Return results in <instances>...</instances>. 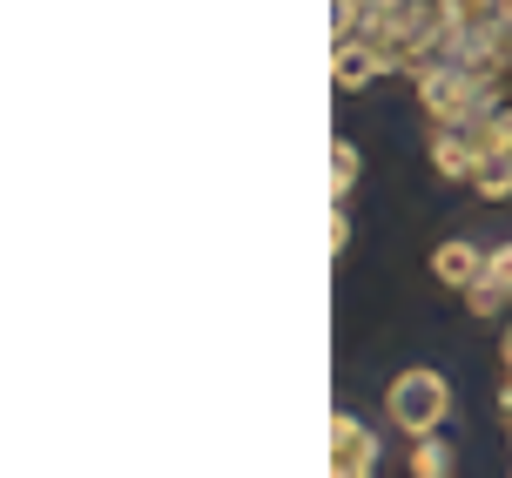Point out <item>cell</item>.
Wrapping results in <instances>:
<instances>
[{
	"label": "cell",
	"mask_w": 512,
	"mask_h": 478,
	"mask_svg": "<svg viewBox=\"0 0 512 478\" xmlns=\"http://www.w3.org/2000/svg\"><path fill=\"white\" fill-rule=\"evenodd\" d=\"M358 169H364V162H358V142H351V135H337V142H331V196L337 202L358 189Z\"/></svg>",
	"instance_id": "ba28073f"
},
{
	"label": "cell",
	"mask_w": 512,
	"mask_h": 478,
	"mask_svg": "<svg viewBox=\"0 0 512 478\" xmlns=\"http://www.w3.org/2000/svg\"><path fill=\"white\" fill-rule=\"evenodd\" d=\"M479 155H486V142L472 128H438L432 135V162H438V176H452V182H472Z\"/></svg>",
	"instance_id": "3957f363"
},
{
	"label": "cell",
	"mask_w": 512,
	"mask_h": 478,
	"mask_svg": "<svg viewBox=\"0 0 512 478\" xmlns=\"http://www.w3.org/2000/svg\"><path fill=\"white\" fill-rule=\"evenodd\" d=\"M371 7H398V0H371Z\"/></svg>",
	"instance_id": "4fadbf2b"
},
{
	"label": "cell",
	"mask_w": 512,
	"mask_h": 478,
	"mask_svg": "<svg viewBox=\"0 0 512 478\" xmlns=\"http://www.w3.org/2000/svg\"><path fill=\"white\" fill-rule=\"evenodd\" d=\"M371 465H378V431L364 425V418H351V411H331V465L324 472L364 478Z\"/></svg>",
	"instance_id": "7a4b0ae2"
},
{
	"label": "cell",
	"mask_w": 512,
	"mask_h": 478,
	"mask_svg": "<svg viewBox=\"0 0 512 478\" xmlns=\"http://www.w3.org/2000/svg\"><path fill=\"white\" fill-rule=\"evenodd\" d=\"M384 411H391V425L405 431V438H425V431L445 425V411H452V384L438 378V371H398L391 391H384Z\"/></svg>",
	"instance_id": "6da1fadb"
},
{
	"label": "cell",
	"mask_w": 512,
	"mask_h": 478,
	"mask_svg": "<svg viewBox=\"0 0 512 478\" xmlns=\"http://www.w3.org/2000/svg\"><path fill=\"white\" fill-rule=\"evenodd\" d=\"M432 277L445 283V290H472V283L486 277V250H479V243H438Z\"/></svg>",
	"instance_id": "277c9868"
},
{
	"label": "cell",
	"mask_w": 512,
	"mask_h": 478,
	"mask_svg": "<svg viewBox=\"0 0 512 478\" xmlns=\"http://www.w3.org/2000/svg\"><path fill=\"white\" fill-rule=\"evenodd\" d=\"M331 250H351V216H344V202H337V216H331Z\"/></svg>",
	"instance_id": "30bf717a"
},
{
	"label": "cell",
	"mask_w": 512,
	"mask_h": 478,
	"mask_svg": "<svg viewBox=\"0 0 512 478\" xmlns=\"http://www.w3.org/2000/svg\"><path fill=\"white\" fill-rule=\"evenodd\" d=\"M378 75H384V61H378V48H371V41H337V54H331V81L344 88V95L371 88Z\"/></svg>",
	"instance_id": "5b68a950"
},
{
	"label": "cell",
	"mask_w": 512,
	"mask_h": 478,
	"mask_svg": "<svg viewBox=\"0 0 512 478\" xmlns=\"http://www.w3.org/2000/svg\"><path fill=\"white\" fill-rule=\"evenodd\" d=\"M452 465H459V458H452L445 438H432V431H425V438H411V472H418V478H445Z\"/></svg>",
	"instance_id": "52a82bcc"
},
{
	"label": "cell",
	"mask_w": 512,
	"mask_h": 478,
	"mask_svg": "<svg viewBox=\"0 0 512 478\" xmlns=\"http://www.w3.org/2000/svg\"><path fill=\"white\" fill-rule=\"evenodd\" d=\"M499 411H506V425H512V371H506V391H499Z\"/></svg>",
	"instance_id": "8fae6325"
},
{
	"label": "cell",
	"mask_w": 512,
	"mask_h": 478,
	"mask_svg": "<svg viewBox=\"0 0 512 478\" xmlns=\"http://www.w3.org/2000/svg\"><path fill=\"white\" fill-rule=\"evenodd\" d=\"M499 357H506V371H512V324H506V351H499Z\"/></svg>",
	"instance_id": "7c38bea8"
},
{
	"label": "cell",
	"mask_w": 512,
	"mask_h": 478,
	"mask_svg": "<svg viewBox=\"0 0 512 478\" xmlns=\"http://www.w3.org/2000/svg\"><path fill=\"white\" fill-rule=\"evenodd\" d=\"M472 189H479L486 202H506V196H512V149H486V155H479Z\"/></svg>",
	"instance_id": "8992f818"
},
{
	"label": "cell",
	"mask_w": 512,
	"mask_h": 478,
	"mask_svg": "<svg viewBox=\"0 0 512 478\" xmlns=\"http://www.w3.org/2000/svg\"><path fill=\"white\" fill-rule=\"evenodd\" d=\"M486 283L512 297V243H499V250H486Z\"/></svg>",
	"instance_id": "9c48e42d"
}]
</instances>
